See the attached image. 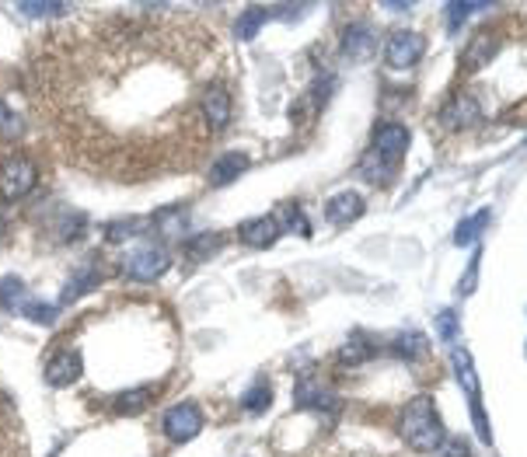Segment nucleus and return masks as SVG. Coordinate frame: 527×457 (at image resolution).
<instances>
[{
  "instance_id": "obj_16",
  "label": "nucleus",
  "mask_w": 527,
  "mask_h": 457,
  "mask_svg": "<svg viewBox=\"0 0 527 457\" xmlns=\"http://www.w3.org/2000/svg\"><path fill=\"white\" fill-rule=\"evenodd\" d=\"M154 228L161 237L175 241V237H186L189 230V206H168V210H158L154 213Z\"/></svg>"
},
{
  "instance_id": "obj_36",
  "label": "nucleus",
  "mask_w": 527,
  "mask_h": 457,
  "mask_svg": "<svg viewBox=\"0 0 527 457\" xmlns=\"http://www.w3.org/2000/svg\"><path fill=\"white\" fill-rule=\"evenodd\" d=\"M436 328H440V335H444V339H454V335H458V315H454V311L436 315Z\"/></svg>"
},
{
  "instance_id": "obj_9",
  "label": "nucleus",
  "mask_w": 527,
  "mask_h": 457,
  "mask_svg": "<svg viewBox=\"0 0 527 457\" xmlns=\"http://www.w3.org/2000/svg\"><path fill=\"white\" fill-rule=\"evenodd\" d=\"M81 374H84V357L77 349H60L56 357L49 359V366H46V384L70 388L73 381H81Z\"/></svg>"
},
{
  "instance_id": "obj_31",
  "label": "nucleus",
  "mask_w": 527,
  "mask_h": 457,
  "mask_svg": "<svg viewBox=\"0 0 527 457\" xmlns=\"http://www.w3.org/2000/svg\"><path fill=\"white\" fill-rule=\"evenodd\" d=\"M486 7H489V4H447V18H451V22H447V29H451V32H458L468 14H479V11H486Z\"/></svg>"
},
{
  "instance_id": "obj_18",
  "label": "nucleus",
  "mask_w": 527,
  "mask_h": 457,
  "mask_svg": "<svg viewBox=\"0 0 527 457\" xmlns=\"http://www.w3.org/2000/svg\"><path fill=\"white\" fill-rule=\"evenodd\" d=\"M151 401H154V392H151V388H130V392L116 394V412H119V416H136V412L151 409Z\"/></svg>"
},
{
  "instance_id": "obj_8",
  "label": "nucleus",
  "mask_w": 527,
  "mask_h": 457,
  "mask_svg": "<svg viewBox=\"0 0 527 457\" xmlns=\"http://www.w3.org/2000/svg\"><path fill=\"white\" fill-rule=\"evenodd\" d=\"M339 53H342V60H350V64H367L374 53H377V35L374 29H367V25H346L342 29V39H339Z\"/></svg>"
},
{
  "instance_id": "obj_23",
  "label": "nucleus",
  "mask_w": 527,
  "mask_h": 457,
  "mask_svg": "<svg viewBox=\"0 0 527 457\" xmlns=\"http://www.w3.org/2000/svg\"><path fill=\"white\" fill-rule=\"evenodd\" d=\"M269 405H272V388H269V381H255V384L245 392V398H241V409L252 412V416H263Z\"/></svg>"
},
{
  "instance_id": "obj_13",
  "label": "nucleus",
  "mask_w": 527,
  "mask_h": 457,
  "mask_svg": "<svg viewBox=\"0 0 527 457\" xmlns=\"http://www.w3.org/2000/svg\"><path fill=\"white\" fill-rule=\"evenodd\" d=\"M444 126L447 130H468L479 123V101L475 95H454V99L444 105Z\"/></svg>"
},
{
  "instance_id": "obj_25",
  "label": "nucleus",
  "mask_w": 527,
  "mask_h": 457,
  "mask_svg": "<svg viewBox=\"0 0 527 457\" xmlns=\"http://www.w3.org/2000/svg\"><path fill=\"white\" fill-rule=\"evenodd\" d=\"M486 224H489V210H479L475 217H464L462 224H458V230H454V245H471L482 230H486Z\"/></svg>"
},
{
  "instance_id": "obj_4",
  "label": "nucleus",
  "mask_w": 527,
  "mask_h": 457,
  "mask_svg": "<svg viewBox=\"0 0 527 457\" xmlns=\"http://www.w3.org/2000/svg\"><path fill=\"white\" fill-rule=\"evenodd\" d=\"M171 269V255L165 245H136L130 255H123V272L140 283H154Z\"/></svg>"
},
{
  "instance_id": "obj_19",
  "label": "nucleus",
  "mask_w": 527,
  "mask_h": 457,
  "mask_svg": "<svg viewBox=\"0 0 527 457\" xmlns=\"http://www.w3.org/2000/svg\"><path fill=\"white\" fill-rule=\"evenodd\" d=\"M496 35L493 32H479L475 39H471V49L464 53V66H482V64H489L496 56Z\"/></svg>"
},
{
  "instance_id": "obj_17",
  "label": "nucleus",
  "mask_w": 527,
  "mask_h": 457,
  "mask_svg": "<svg viewBox=\"0 0 527 457\" xmlns=\"http://www.w3.org/2000/svg\"><path fill=\"white\" fill-rule=\"evenodd\" d=\"M272 217H276L280 230H290L297 237H311V220H307V213L300 210V203H283Z\"/></svg>"
},
{
  "instance_id": "obj_22",
  "label": "nucleus",
  "mask_w": 527,
  "mask_h": 457,
  "mask_svg": "<svg viewBox=\"0 0 527 457\" xmlns=\"http://www.w3.org/2000/svg\"><path fill=\"white\" fill-rule=\"evenodd\" d=\"M395 353L402 359H423L429 353V342L423 332H402L395 339Z\"/></svg>"
},
{
  "instance_id": "obj_21",
  "label": "nucleus",
  "mask_w": 527,
  "mask_h": 457,
  "mask_svg": "<svg viewBox=\"0 0 527 457\" xmlns=\"http://www.w3.org/2000/svg\"><path fill=\"white\" fill-rule=\"evenodd\" d=\"M220 245H224V234H213V230H206V234L189 237L186 252H189V259H193V262H203V259H210V255H217V252H220Z\"/></svg>"
},
{
  "instance_id": "obj_26",
  "label": "nucleus",
  "mask_w": 527,
  "mask_h": 457,
  "mask_svg": "<svg viewBox=\"0 0 527 457\" xmlns=\"http://www.w3.org/2000/svg\"><path fill=\"white\" fill-rule=\"evenodd\" d=\"M265 7H248L241 18H238V25H234V35L241 39V42H248V39H255L259 35V29L265 25Z\"/></svg>"
},
{
  "instance_id": "obj_12",
  "label": "nucleus",
  "mask_w": 527,
  "mask_h": 457,
  "mask_svg": "<svg viewBox=\"0 0 527 457\" xmlns=\"http://www.w3.org/2000/svg\"><path fill=\"white\" fill-rule=\"evenodd\" d=\"M199 108H203V119H206V126L217 133L228 126V119H231V95L220 88V84H210L206 91H203V101H199Z\"/></svg>"
},
{
  "instance_id": "obj_6",
  "label": "nucleus",
  "mask_w": 527,
  "mask_h": 457,
  "mask_svg": "<svg viewBox=\"0 0 527 457\" xmlns=\"http://www.w3.org/2000/svg\"><path fill=\"white\" fill-rule=\"evenodd\" d=\"M423 49H427L423 35L402 29L384 42V64H388V70H409L423 60Z\"/></svg>"
},
{
  "instance_id": "obj_11",
  "label": "nucleus",
  "mask_w": 527,
  "mask_h": 457,
  "mask_svg": "<svg viewBox=\"0 0 527 457\" xmlns=\"http://www.w3.org/2000/svg\"><path fill=\"white\" fill-rule=\"evenodd\" d=\"M280 234H283V230H280L272 213L238 224V237H241V245H248V248H272V245L280 241Z\"/></svg>"
},
{
  "instance_id": "obj_3",
  "label": "nucleus",
  "mask_w": 527,
  "mask_h": 457,
  "mask_svg": "<svg viewBox=\"0 0 527 457\" xmlns=\"http://www.w3.org/2000/svg\"><path fill=\"white\" fill-rule=\"evenodd\" d=\"M35 182H39V171H35L32 158L11 154V158L0 161V199H4V203L25 199L35 189Z\"/></svg>"
},
{
  "instance_id": "obj_32",
  "label": "nucleus",
  "mask_w": 527,
  "mask_h": 457,
  "mask_svg": "<svg viewBox=\"0 0 527 457\" xmlns=\"http://www.w3.org/2000/svg\"><path fill=\"white\" fill-rule=\"evenodd\" d=\"M18 11H22L25 18H56V14H64L66 7L64 4H39V0H29V4H18Z\"/></svg>"
},
{
  "instance_id": "obj_35",
  "label": "nucleus",
  "mask_w": 527,
  "mask_h": 457,
  "mask_svg": "<svg viewBox=\"0 0 527 457\" xmlns=\"http://www.w3.org/2000/svg\"><path fill=\"white\" fill-rule=\"evenodd\" d=\"M479 259H482V252H479V248H475V259L468 262V272H464L462 287H458V290H462V294H471V287H475V283H479Z\"/></svg>"
},
{
  "instance_id": "obj_24",
  "label": "nucleus",
  "mask_w": 527,
  "mask_h": 457,
  "mask_svg": "<svg viewBox=\"0 0 527 457\" xmlns=\"http://www.w3.org/2000/svg\"><path fill=\"white\" fill-rule=\"evenodd\" d=\"M370 357H374V346H370V339H363V335H353V339L339 349V363H342V366H357V363H367Z\"/></svg>"
},
{
  "instance_id": "obj_33",
  "label": "nucleus",
  "mask_w": 527,
  "mask_h": 457,
  "mask_svg": "<svg viewBox=\"0 0 527 457\" xmlns=\"http://www.w3.org/2000/svg\"><path fill=\"white\" fill-rule=\"evenodd\" d=\"M140 230H143V224H140V220H119V224H108V228H105V237L119 245V241H126V237L140 234Z\"/></svg>"
},
{
  "instance_id": "obj_2",
  "label": "nucleus",
  "mask_w": 527,
  "mask_h": 457,
  "mask_svg": "<svg viewBox=\"0 0 527 457\" xmlns=\"http://www.w3.org/2000/svg\"><path fill=\"white\" fill-rule=\"evenodd\" d=\"M451 363H454V374L462 381V392L468 398V412H471V423H475V433L482 444H493V429H489V419H486V405H482V384H479V370L468 357V349L454 346L451 349Z\"/></svg>"
},
{
  "instance_id": "obj_1",
  "label": "nucleus",
  "mask_w": 527,
  "mask_h": 457,
  "mask_svg": "<svg viewBox=\"0 0 527 457\" xmlns=\"http://www.w3.org/2000/svg\"><path fill=\"white\" fill-rule=\"evenodd\" d=\"M398 433H402V440H405L412 451H419V454L440 451V444L447 440V429L440 423V412H436L433 398H427V394L412 398V401L402 409Z\"/></svg>"
},
{
  "instance_id": "obj_30",
  "label": "nucleus",
  "mask_w": 527,
  "mask_h": 457,
  "mask_svg": "<svg viewBox=\"0 0 527 457\" xmlns=\"http://www.w3.org/2000/svg\"><path fill=\"white\" fill-rule=\"evenodd\" d=\"M84 230H88V217H84V213H66L64 220H60V241H64V245H73Z\"/></svg>"
},
{
  "instance_id": "obj_29",
  "label": "nucleus",
  "mask_w": 527,
  "mask_h": 457,
  "mask_svg": "<svg viewBox=\"0 0 527 457\" xmlns=\"http://www.w3.org/2000/svg\"><path fill=\"white\" fill-rule=\"evenodd\" d=\"M95 287H99V272H88V276H84V272H77V276H73V280L64 287V304H73L77 297L88 294V290H95Z\"/></svg>"
},
{
  "instance_id": "obj_7",
  "label": "nucleus",
  "mask_w": 527,
  "mask_h": 457,
  "mask_svg": "<svg viewBox=\"0 0 527 457\" xmlns=\"http://www.w3.org/2000/svg\"><path fill=\"white\" fill-rule=\"evenodd\" d=\"M203 429V409L196 401H178L175 409H168L165 416V436L171 444H189Z\"/></svg>"
},
{
  "instance_id": "obj_5",
  "label": "nucleus",
  "mask_w": 527,
  "mask_h": 457,
  "mask_svg": "<svg viewBox=\"0 0 527 457\" xmlns=\"http://www.w3.org/2000/svg\"><path fill=\"white\" fill-rule=\"evenodd\" d=\"M405 151H409V130H405L402 123H381V126L374 130L370 158H377L384 168H392V171H395L398 161L405 158Z\"/></svg>"
},
{
  "instance_id": "obj_34",
  "label": "nucleus",
  "mask_w": 527,
  "mask_h": 457,
  "mask_svg": "<svg viewBox=\"0 0 527 457\" xmlns=\"http://www.w3.org/2000/svg\"><path fill=\"white\" fill-rule=\"evenodd\" d=\"M440 457H471V444L464 436H447L440 444Z\"/></svg>"
},
{
  "instance_id": "obj_10",
  "label": "nucleus",
  "mask_w": 527,
  "mask_h": 457,
  "mask_svg": "<svg viewBox=\"0 0 527 457\" xmlns=\"http://www.w3.org/2000/svg\"><path fill=\"white\" fill-rule=\"evenodd\" d=\"M294 405L300 412H335L339 409V398L329 392V388H322L318 381H297L294 388Z\"/></svg>"
},
{
  "instance_id": "obj_15",
  "label": "nucleus",
  "mask_w": 527,
  "mask_h": 457,
  "mask_svg": "<svg viewBox=\"0 0 527 457\" xmlns=\"http://www.w3.org/2000/svg\"><path fill=\"white\" fill-rule=\"evenodd\" d=\"M248 154H241V151H231V154H220L213 168H210V185H231L234 178H241L245 171H248Z\"/></svg>"
},
{
  "instance_id": "obj_27",
  "label": "nucleus",
  "mask_w": 527,
  "mask_h": 457,
  "mask_svg": "<svg viewBox=\"0 0 527 457\" xmlns=\"http://www.w3.org/2000/svg\"><path fill=\"white\" fill-rule=\"evenodd\" d=\"M22 136H25V119L7 101H0V140H22Z\"/></svg>"
},
{
  "instance_id": "obj_14",
  "label": "nucleus",
  "mask_w": 527,
  "mask_h": 457,
  "mask_svg": "<svg viewBox=\"0 0 527 457\" xmlns=\"http://www.w3.org/2000/svg\"><path fill=\"white\" fill-rule=\"evenodd\" d=\"M363 210V196L360 193H339V196H332L325 203V220H329L332 228H346V224H353L357 217H360Z\"/></svg>"
},
{
  "instance_id": "obj_28",
  "label": "nucleus",
  "mask_w": 527,
  "mask_h": 457,
  "mask_svg": "<svg viewBox=\"0 0 527 457\" xmlns=\"http://www.w3.org/2000/svg\"><path fill=\"white\" fill-rule=\"evenodd\" d=\"M22 315L35 322V325H53L56 322V304H42V300H25V307H22Z\"/></svg>"
},
{
  "instance_id": "obj_20",
  "label": "nucleus",
  "mask_w": 527,
  "mask_h": 457,
  "mask_svg": "<svg viewBox=\"0 0 527 457\" xmlns=\"http://www.w3.org/2000/svg\"><path fill=\"white\" fill-rule=\"evenodd\" d=\"M25 300H29V290H25V283L18 276H4L0 280V307L4 311H22Z\"/></svg>"
}]
</instances>
